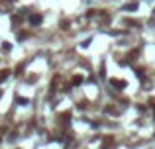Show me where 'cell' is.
<instances>
[{
  "label": "cell",
  "instance_id": "1",
  "mask_svg": "<svg viewBox=\"0 0 155 149\" xmlns=\"http://www.w3.org/2000/svg\"><path fill=\"white\" fill-rule=\"evenodd\" d=\"M30 22H32L33 26H38V24H41V16H39V14H33L32 18H30Z\"/></svg>",
  "mask_w": 155,
  "mask_h": 149
},
{
  "label": "cell",
  "instance_id": "2",
  "mask_svg": "<svg viewBox=\"0 0 155 149\" xmlns=\"http://www.w3.org/2000/svg\"><path fill=\"white\" fill-rule=\"evenodd\" d=\"M112 84H114L116 88H124V86H126V83H124V81H118V78H112Z\"/></svg>",
  "mask_w": 155,
  "mask_h": 149
},
{
  "label": "cell",
  "instance_id": "3",
  "mask_svg": "<svg viewBox=\"0 0 155 149\" xmlns=\"http://www.w3.org/2000/svg\"><path fill=\"white\" fill-rule=\"evenodd\" d=\"M8 75H10V73L6 71V69H4V71H0V83H2V81H6V77Z\"/></svg>",
  "mask_w": 155,
  "mask_h": 149
},
{
  "label": "cell",
  "instance_id": "4",
  "mask_svg": "<svg viewBox=\"0 0 155 149\" xmlns=\"http://www.w3.org/2000/svg\"><path fill=\"white\" fill-rule=\"evenodd\" d=\"M79 83H83V77H75L73 78V84H79Z\"/></svg>",
  "mask_w": 155,
  "mask_h": 149
}]
</instances>
